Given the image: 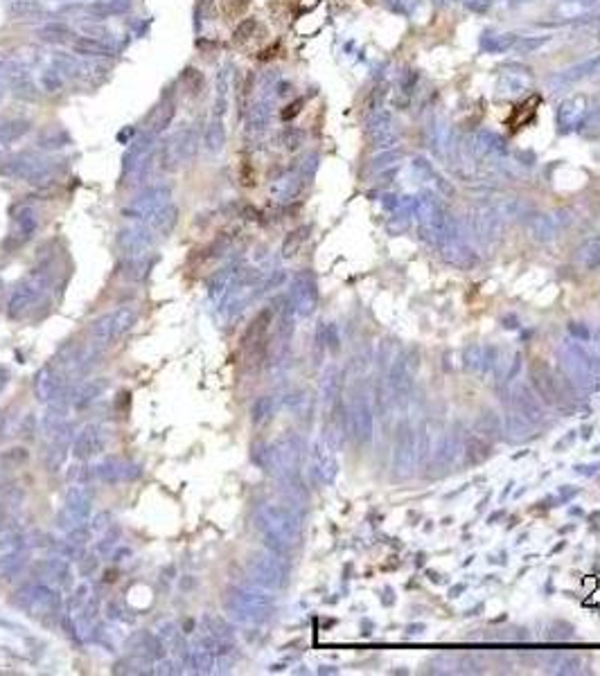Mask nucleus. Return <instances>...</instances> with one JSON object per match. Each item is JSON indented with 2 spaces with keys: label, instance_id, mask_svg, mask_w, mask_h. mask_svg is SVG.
I'll return each mask as SVG.
<instances>
[{
  "label": "nucleus",
  "instance_id": "f257e3e1",
  "mask_svg": "<svg viewBox=\"0 0 600 676\" xmlns=\"http://www.w3.org/2000/svg\"><path fill=\"white\" fill-rule=\"evenodd\" d=\"M587 116V97L585 95H573L566 97L564 102H559L555 120L557 127L562 133H569L571 129H575L582 122V118Z\"/></svg>",
  "mask_w": 600,
  "mask_h": 676
},
{
  "label": "nucleus",
  "instance_id": "f03ea898",
  "mask_svg": "<svg viewBox=\"0 0 600 676\" xmlns=\"http://www.w3.org/2000/svg\"><path fill=\"white\" fill-rule=\"evenodd\" d=\"M598 70H600V54L589 56V59L575 63V66L566 68L562 72H557L555 77H550V84L555 88H566V86H573V84H578V81L591 77Z\"/></svg>",
  "mask_w": 600,
  "mask_h": 676
},
{
  "label": "nucleus",
  "instance_id": "7ed1b4c3",
  "mask_svg": "<svg viewBox=\"0 0 600 676\" xmlns=\"http://www.w3.org/2000/svg\"><path fill=\"white\" fill-rule=\"evenodd\" d=\"M368 133L372 138V142L377 146H391L397 140V129L393 116L388 111H377L375 116H370L368 120Z\"/></svg>",
  "mask_w": 600,
  "mask_h": 676
},
{
  "label": "nucleus",
  "instance_id": "20e7f679",
  "mask_svg": "<svg viewBox=\"0 0 600 676\" xmlns=\"http://www.w3.org/2000/svg\"><path fill=\"white\" fill-rule=\"evenodd\" d=\"M519 36L513 34V32H504V34H492V36H485L483 39V50L490 52V54H504L508 52L510 47L517 45Z\"/></svg>",
  "mask_w": 600,
  "mask_h": 676
},
{
  "label": "nucleus",
  "instance_id": "39448f33",
  "mask_svg": "<svg viewBox=\"0 0 600 676\" xmlns=\"http://www.w3.org/2000/svg\"><path fill=\"white\" fill-rule=\"evenodd\" d=\"M578 131L582 138H587V140H598L600 138V107L587 111V116L582 118V122L578 124Z\"/></svg>",
  "mask_w": 600,
  "mask_h": 676
},
{
  "label": "nucleus",
  "instance_id": "423d86ee",
  "mask_svg": "<svg viewBox=\"0 0 600 676\" xmlns=\"http://www.w3.org/2000/svg\"><path fill=\"white\" fill-rule=\"evenodd\" d=\"M476 146L481 151H488V153H494V151H506V142H504V138L497 135V133H492V131H478L476 133Z\"/></svg>",
  "mask_w": 600,
  "mask_h": 676
},
{
  "label": "nucleus",
  "instance_id": "0eeeda50",
  "mask_svg": "<svg viewBox=\"0 0 600 676\" xmlns=\"http://www.w3.org/2000/svg\"><path fill=\"white\" fill-rule=\"evenodd\" d=\"M580 259L591 268L600 264V237H594V239L582 243V246H580Z\"/></svg>",
  "mask_w": 600,
  "mask_h": 676
},
{
  "label": "nucleus",
  "instance_id": "6e6552de",
  "mask_svg": "<svg viewBox=\"0 0 600 676\" xmlns=\"http://www.w3.org/2000/svg\"><path fill=\"white\" fill-rule=\"evenodd\" d=\"M386 95H388V86L386 84H377L372 91L368 93V100H366V111L370 116H375L377 111L384 109V102H386Z\"/></svg>",
  "mask_w": 600,
  "mask_h": 676
},
{
  "label": "nucleus",
  "instance_id": "1a4fd4ad",
  "mask_svg": "<svg viewBox=\"0 0 600 676\" xmlns=\"http://www.w3.org/2000/svg\"><path fill=\"white\" fill-rule=\"evenodd\" d=\"M587 7H589V3H585V0H564V3L555 10V14L564 16V19H582V12H585Z\"/></svg>",
  "mask_w": 600,
  "mask_h": 676
},
{
  "label": "nucleus",
  "instance_id": "9d476101",
  "mask_svg": "<svg viewBox=\"0 0 600 676\" xmlns=\"http://www.w3.org/2000/svg\"><path fill=\"white\" fill-rule=\"evenodd\" d=\"M548 41H550V36H528V39H524V41H517L515 47L522 54H533V52H537L539 47H544Z\"/></svg>",
  "mask_w": 600,
  "mask_h": 676
},
{
  "label": "nucleus",
  "instance_id": "9b49d317",
  "mask_svg": "<svg viewBox=\"0 0 600 676\" xmlns=\"http://www.w3.org/2000/svg\"><path fill=\"white\" fill-rule=\"evenodd\" d=\"M524 91H526L524 81L515 79V75H506V77H501V81H499V93L501 95H517V93H524Z\"/></svg>",
  "mask_w": 600,
  "mask_h": 676
},
{
  "label": "nucleus",
  "instance_id": "f8f14e48",
  "mask_svg": "<svg viewBox=\"0 0 600 676\" xmlns=\"http://www.w3.org/2000/svg\"><path fill=\"white\" fill-rule=\"evenodd\" d=\"M533 232L542 239H548L550 235H553V226H550V221L546 217H535L533 219Z\"/></svg>",
  "mask_w": 600,
  "mask_h": 676
},
{
  "label": "nucleus",
  "instance_id": "ddd939ff",
  "mask_svg": "<svg viewBox=\"0 0 600 676\" xmlns=\"http://www.w3.org/2000/svg\"><path fill=\"white\" fill-rule=\"evenodd\" d=\"M255 28H257L255 19H246V21H242L239 25H237V30H235V39H237V41H246V39L255 32Z\"/></svg>",
  "mask_w": 600,
  "mask_h": 676
},
{
  "label": "nucleus",
  "instance_id": "4468645a",
  "mask_svg": "<svg viewBox=\"0 0 600 676\" xmlns=\"http://www.w3.org/2000/svg\"><path fill=\"white\" fill-rule=\"evenodd\" d=\"M250 0H226V14L228 16H239V14H244L246 12V7H248Z\"/></svg>",
  "mask_w": 600,
  "mask_h": 676
},
{
  "label": "nucleus",
  "instance_id": "2eb2a0df",
  "mask_svg": "<svg viewBox=\"0 0 600 676\" xmlns=\"http://www.w3.org/2000/svg\"><path fill=\"white\" fill-rule=\"evenodd\" d=\"M465 7L469 12H474V14H485L492 7L494 0H463Z\"/></svg>",
  "mask_w": 600,
  "mask_h": 676
},
{
  "label": "nucleus",
  "instance_id": "dca6fc26",
  "mask_svg": "<svg viewBox=\"0 0 600 676\" xmlns=\"http://www.w3.org/2000/svg\"><path fill=\"white\" fill-rule=\"evenodd\" d=\"M416 84H418V72L416 70H409L407 75H404V79H402V91L407 93V95H411L413 91H416Z\"/></svg>",
  "mask_w": 600,
  "mask_h": 676
},
{
  "label": "nucleus",
  "instance_id": "f3484780",
  "mask_svg": "<svg viewBox=\"0 0 600 676\" xmlns=\"http://www.w3.org/2000/svg\"><path fill=\"white\" fill-rule=\"evenodd\" d=\"M303 104H305V100H296L294 104H289L287 111H282V118H285V120H291L294 116H298V113H300V107H303Z\"/></svg>",
  "mask_w": 600,
  "mask_h": 676
},
{
  "label": "nucleus",
  "instance_id": "a211bd4d",
  "mask_svg": "<svg viewBox=\"0 0 600 676\" xmlns=\"http://www.w3.org/2000/svg\"><path fill=\"white\" fill-rule=\"evenodd\" d=\"M585 3H589V5H594V3H598V0H585Z\"/></svg>",
  "mask_w": 600,
  "mask_h": 676
},
{
  "label": "nucleus",
  "instance_id": "6ab92c4d",
  "mask_svg": "<svg viewBox=\"0 0 600 676\" xmlns=\"http://www.w3.org/2000/svg\"><path fill=\"white\" fill-rule=\"evenodd\" d=\"M508 3H524V0H508Z\"/></svg>",
  "mask_w": 600,
  "mask_h": 676
},
{
  "label": "nucleus",
  "instance_id": "aec40b11",
  "mask_svg": "<svg viewBox=\"0 0 600 676\" xmlns=\"http://www.w3.org/2000/svg\"><path fill=\"white\" fill-rule=\"evenodd\" d=\"M436 3H447V0H436Z\"/></svg>",
  "mask_w": 600,
  "mask_h": 676
}]
</instances>
